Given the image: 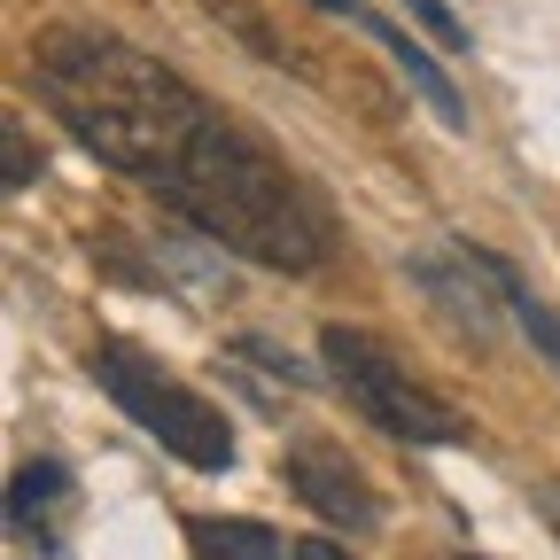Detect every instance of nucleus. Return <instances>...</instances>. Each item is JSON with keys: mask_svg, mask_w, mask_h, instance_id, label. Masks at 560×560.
Here are the masks:
<instances>
[{"mask_svg": "<svg viewBox=\"0 0 560 560\" xmlns=\"http://www.w3.org/2000/svg\"><path fill=\"white\" fill-rule=\"evenodd\" d=\"M32 70H39L47 109L70 125V140H79L86 156H102L109 172H132V179H156L210 125L202 94L179 70H164L156 55H140L109 32L62 24V32L39 39Z\"/></svg>", "mask_w": 560, "mask_h": 560, "instance_id": "nucleus-1", "label": "nucleus"}, {"mask_svg": "<svg viewBox=\"0 0 560 560\" xmlns=\"http://www.w3.org/2000/svg\"><path fill=\"white\" fill-rule=\"evenodd\" d=\"M149 187L195 234H210L219 249H234V257H249L265 272H312L327 257L319 210L289 187V172H280L257 140H242L219 117H210Z\"/></svg>", "mask_w": 560, "mask_h": 560, "instance_id": "nucleus-2", "label": "nucleus"}, {"mask_svg": "<svg viewBox=\"0 0 560 560\" xmlns=\"http://www.w3.org/2000/svg\"><path fill=\"white\" fill-rule=\"evenodd\" d=\"M94 382L109 389V405L132 420V429H149L172 459H187L195 475H226L234 467V429L219 405H202L187 382H172L149 350L132 342H102L94 350Z\"/></svg>", "mask_w": 560, "mask_h": 560, "instance_id": "nucleus-3", "label": "nucleus"}, {"mask_svg": "<svg viewBox=\"0 0 560 560\" xmlns=\"http://www.w3.org/2000/svg\"><path fill=\"white\" fill-rule=\"evenodd\" d=\"M319 359H327V374L342 382V397L359 405L382 436H397V444H452V436H459V420H452L429 389H420L374 335L327 327V335H319Z\"/></svg>", "mask_w": 560, "mask_h": 560, "instance_id": "nucleus-4", "label": "nucleus"}, {"mask_svg": "<svg viewBox=\"0 0 560 560\" xmlns=\"http://www.w3.org/2000/svg\"><path fill=\"white\" fill-rule=\"evenodd\" d=\"M289 482H296V499H304L312 514H327L335 529H382L374 482H359L342 459H327V452H296V459H289Z\"/></svg>", "mask_w": 560, "mask_h": 560, "instance_id": "nucleus-5", "label": "nucleus"}, {"mask_svg": "<svg viewBox=\"0 0 560 560\" xmlns=\"http://www.w3.org/2000/svg\"><path fill=\"white\" fill-rule=\"evenodd\" d=\"M459 257H467V265L490 280V289H499V304L514 312V327L529 335V350H537V359L560 374V312H552V304H537V289H529V280H522V272H514L499 249H475V242H459Z\"/></svg>", "mask_w": 560, "mask_h": 560, "instance_id": "nucleus-6", "label": "nucleus"}, {"mask_svg": "<svg viewBox=\"0 0 560 560\" xmlns=\"http://www.w3.org/2000/svg\"><path fill=\"white\" fill-rule=\"evenodd\" d=\"M359 24H366V32H374V39H382V47L397 55V70H405V79L420 86V102H429V109H436V117H444V125L459 132V125H467V102H459V86L444 79V62H436L429 47H420L412 32H397L389 16H359Z\"/></svg>", "mask_w": 560, "mask_h": 560, "instance_id": "nucleus-7", "label": "nucleus"}, {"mask_svg": "<svg viewBox=\"0 0 560 560\" xmlns=\"http://www.w3.org/2000/svg\"><path fill=\"white\" fill-rule=\"evenodd\" d=\"M459 265H467V257H459ZM459 265H444V257H429V249H420V257H405V272L420 280V296H436V304L459 319V335H475V342H482L490 327H499V312H490V304L475 296V280H467Z\"/></svg>", "mask_w": 560, "mask_h": 560, "instance_id": "nucleus-8", "label": "nucleus"}, {"mask_svg": "<svg viewBox=\"0 0 560 560\" xmlns=\"http://www.w3.org/2000/svg\"><path fill=\"white\" fill-rule=\"evenodd\" d=\"M187 537L202 560H280V529L265 522H195Z\"/></svg>", "mask_w": 560, "mask_h": 560, "instance_id": "nucleus-9", "label": "nucleus"}, {"mask_svg": "<svg viewBox=\"0 0 560 560\" xmlns=\"http://www.w3.org/2000/svg\"><path fill=\"white\" fill-rule=\"evenodd\" d=\"M70 490V475L55 467V459H32V467H16V482H9V529H39V514Z\"/></svg>", "mask_w": 560, "mask_h": 560, "instance_id": "nucleus-10", "label": "nucleus"}, {"mask_svg": "<svg viewBox=\"0 0 560 560\" xmlns=\"http://www.w3.org/2000/svg\"><path fill=\"white\" fill-rule=\"evenodd\" d=\"M405 9L420 16V32H429L436 47H467V32H459V16H452V0H405Z\"/></svg>", "mask_w": 560, "mask_h": 560, "instance_id": "nucleus-11", "label": "nucleus"}, {"mask_svg": "<svg viewBox=\"0 0 560 560\" xmlns=\"http://www.w3.org/2000/svg\"><path fill=\"white\" fill-rule=\"evenodd\" d=\"M0 179H9V195L32 179V140H24V125H16V117H9V172H0Z\"/></svg>", "mask_w": 560, "mask_h": 560, "instance_id": "nucleus-12", "label": "nucleus"}, {"mask_svg": "<svg viewBox=\"0 0 560 560\" xmlns=\"http://www.w3.org/2000/svg\"><path fill=\"white\" fill-rule=\"evenodd\" d=\"M537 522L560 537V475H545V482H537Z\"/></svg>", "mask_w": 560, "mask_h": 560, "instance_id": "nucleus-13", "label": "nucleus"}, {"mask_svg": "<svg viewBox=\"0 0 560 560\" xmlns=\"http://www.w3.org/2000/svg\"><path fill=\"white\" fill-rule=\"evenodd\" d=\"M296 560H350L342 545H327V537H312V545H296Z\"/></svg>", "mask_w": 560, "mask_h": 560, "instance_id": "nucleus-14", "label": "nucleus"}, {"mask_svg": "<svg viewBox=\"0 0 560 560\" xmlns=\"http://www.w3.org/2000/svg\"><path fill=\"white\" fill-rule=\"evenodd\" d=\"M312 9H335V16H359V0H312Z\"/></svg>", "mask_w": 560, "mask_h": 560, "instance_id": "nucleus-15", "label": "nucleus"}, {"mask_svg": "<svg viewBox=\"0 0 560 560\" xmlns=\"http://www.w3.org/2000/svg\"><path fill=\"white\" fill-rule=\"evenodd\" d=\"M459 560H475V552H459Z\"/></svg>", "mask_w": 560, "mask_h": 560, "instance_id": "nucleus-16", "label": "nucleus"}]
</instances>
